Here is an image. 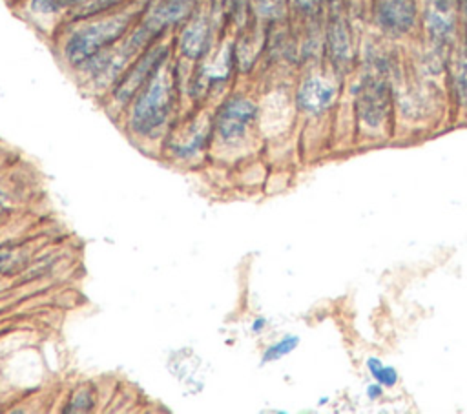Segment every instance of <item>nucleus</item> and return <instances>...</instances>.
Listing matches in <instances>:
<instances>
[{
  "instance_id": "obj_14",
  "label": "nucleus",
  "mask_w": 467,
  "mask_h": 414,
  "mask_svg": "<svg viewBox=\"0 0 467 414\" xmlns=\"http://www.w3.org/2000/svg\"><path fill=\"white\" fill-rule=\"evenodd\" d=\"M367 367L370 370V374L374 376V379L379 383V385H385V387H392L398 379V372L392 368V367H385L379 359L376 357H370L367 361Z\"/></svg>"
},
{
  "instance_id": "obj_9",
  "label": "nucleus",
  "mask_w": 467,
  "mask_h": 414,
  "mask_svg": "<svg viewBox=\"0 0 467 414\" xmlns=\"http://www.w3.org/2000/svg\"><path fill=\"white\" fill-rule=\"evenodd\" d=\"M425 24L431 40L436 46L449 44L452 33H454V13L449 0H431L427 13H425Z\"/></svg>"
},
{
  "instance_id": "obj_11",
  "label": "nucleus",
  "mask_w": 467,
  "mask_h": 414,
  "mask_svg": "<svg viewBox=\"0 0 467 414\" xmlns=\"http://www.w3.org/2000/svg\"><path fill=\"white\" fill-rule=\"evenodd\" d=\"M192 9V0H168L161 7L151 13V20L157 24L159 29L179 22L184 15H188Z\"/></svg>"
},
{
  "instance_id": "obj_17",
  "label": "nucleus",
  "mask_w": 467,
  "mask_h": 414,
  "mask_svg": "<svg viewBox=\"0 0 467 414\" xmlns=\"http://www.w3.org/2000/svg\"><path fill=\"white\" fill-rule=\"evenodd\" d=\"M120 0H82L78 4V9H77V15L78 16H88V15H93V13H100L115 4H119Z\"/></svg>"
},
{
  "instance_id": "obj_5",
  "label": "nucleus",
  "mask_w": 467,
  "mask_h": 414,
  "mask_svg": "<svg viewBox=\"0 0 467 414\" xmlns=\"http://www.w3.org/2000/svg\"><path fill=\"white\" fill-rule=\"evenodd\" d=\"M257 115V108L254 102L246 98H232L228 100L215 120L217 135L223 140H235L243 137L248 129V126L254 122Z\"/></svg>"
},
{
  "instance_id": "obj_19",
  "label": "nucleus",
  "mask_w": 467,
  "mask_h": 414,
  "mask_svg": "<svg viewBox=\"0 0 467 414\" xmlns=\"http://www.w3.org/2000/svg\"><path fill=\"white\" fill-rule=\"evenodd\" d=\"M15 261V252L11 246H0V274L9 268V264Z\"/></svg>"
},
{
  "instance_id": "obj_8",
  "label": "nucleus",
  "mask_w": 467,
  "mask_h": 414,
  "mask_svg": "<svg viewBox=\"0 0 467 414\" xmlns=\"http://www.w3.org/2000/svg\"><path fill=\"white\" fill-rule=\"evenodd\" d=\"M336 98V88L319 77L306 78L297 89V106L301 111L310 115H319L327 111Z\"/></svg>"
},
{
  "instance_id": "obj_18",
  "label": "nucleus",
  "mask_w": 467,
  "mask_h": 414,
  "mask_svg": "<svg viewBox=\"0 0 467 414\" xmlns=\"http://www.w3.org/2000/svg\"><path fill=\"white\" fill-rule=\"evenodd\" d=\"M257 7L263 16H279L283 11V0H257Z\"/></svg>"
},
{
  "instance_id": "obj_6",
  "label": "nucleus",
  "mask_w": 467,
  "mask_h": 414,
  "mask_svg": "<svg viewBox=\"0 0 467 414\" xmlns=\"http://www.w3.org/2000/svg\"><path fill=\"white\" fill-rule=\"evenodd\" d=\"M376 18L389 33H407L416 20V0H376Z\"/></svg>"
},
{
  "instance_id": "obj_4",
  "label": "nucleus",
  "mask_w": 467,
  "mask_h": 414,
  "mask_svg": "<svg viewBox=\"0 0 467 414\" xmlns=\"http://www.w3.org/2000/svg\"><path fill=\"white\" fill-rule=\"evenodd\" d=\"M168 49L164 46L151 47L142 55V58L126 73L122 82L115 91V98L119 102H128L153 75L155 71L166 62Z\"/></svg>"
},
{
  "instance_id": "obj_12",
  "label": "nucleus",
  "mask_w": 467,
  "mask_h": 414,
  "mask_svg": "<svg viewBox=\"0 0 467 414\" xmlns=\"http://www.w3.org/2000/svg\"><path fill=\"white\" fill-rule=\"evenodd\" d=\"M452 89L460 106L467 108V47L458 53L452 66Z\"/></svg>"
},
{
  "instance_id": "obj_22",
  "label": "nucleus",
  "mask_w": 467,
  "mask_h": 414,
  "mask_svg": "<svg viewBox=\"0 0 467 414\" xmlns=\"http://www.w3.org/2000/svg\"><path fill=\"white\" fill-rule=\"evenodd\" d=\"M5 208H7V204H5V197H4V193L0 191V219H2V215H4V212H5Z\"/></svg>"
},
{
  "instance_id": "obj_1",
  "label": "nucleus",
  "mask_w": 467,
  "mask_h": 414,
  "mask_svg": "<svg viewBox=\"0 0 467 414\" xmlns=\"http://www.w3.org/2000/svg\"><path fill=\"white\" fill-rule=\"evenodd\" d=\"M171 73L162 64L148 80V86L142 89L133 106L130 124L135 133L151 135L166 122L171 108Z\"/></svg>"
},
{
  "instance_id": "obj_20",
  "label": "nucleus",
  "mask_w": 467,
  "mask_h": 414,
  "mask_svg": "<svg viewBox=\"0 0 467 414\" xmlns=\"http://www.w3.org/2000/svg\"><path fill=\"white\" fill-rule=\"evenodd\" d=\"M367 394H368V398H378V396H381V385L376 381L374 385H370L368 388H367Z\"/></svg>"
},
{
  "instance_id": "obj_10",
  "label": "nucleus",
  "mask_w": 467,
  "mask_h": 414,
  "mask_svg": "<svg viewBox=\"0 0 467 414\" xmlns=\"http://www.w3.org/2000/svg\"><path fill=\"white\" fill-rule=\"evenodd\" d=\"M208 38H210V26H208V20H206L204 16L193 18V20L184 27V31L181 33V38H179L181 53H182L186 58H192V60L202 57V53H204L206 47H208Z\"/></svg>"
},
{
  "instance_id": "obj_13",
  "label": "nucleus",
  "mask_w": 467,
  "mask_h": 414,
  "mask_svg": "<svg viewBox=\"0 0 467 414\" xmlns=\"http://www.w3.org/2000/svg\"><path fill=\"white\" fill-rule=\"evenodd\" d=\"M299 345V337L297 336H285L279 341H275L274 345H270L265 354H263V363H270V361H277L283 356L290 354L296 347Z\"/></svg>"
},
{
  "instance_id": "obj_15",
  "label": "nucleus",
  "mask_w": 467,
  "mask_h": 414,
  "mask_svg": "<svg viewBox=\"0 0 467 414\" xmlns=\"http://www.w3.org/2000/svg\"><path fill=\"white\" fill-rule=\"evenodd\" d=\"M93 405H95V396L91 394V390L80 388L66 403L64 412H88L93 409Z\"/></svg>"
},
{
  "instance_id": "obj_2",
  "label": "nucleus",
  "mask_w": 467,
  "mask_h": 414,
  "mask_svg": "<svg viewBox=\"0 0 467 414\" xmlns=\"http://www.w3.org/2000/svg\"><path fill=\"white\" fill-rule=\"evenodd\" d=\"M128 26L130 15H115L78 29L66 44V58L73 66H80L93 60L106 46L120 38Z\"/></svg>"
},
{
  "instance_id": "obj_16",
  "label": "nucleus",
  "mask_w": 467,
  "mask_h": 414,
  "mask_svg": "<svg viewBox=\"0 0 467 414\" xmlns=\"http://www.w3.org/2000/svg\"><path fill=\"white\" fill-rule=\"evenodd\" d=\"M82 0H31V9L36 13H58L66 7L80 4Z\"/></svg>"
},
{
  "instance_id": "obj_21",
  "label": "nucleus",
  "mask_w": 467,
  "mask_h": 414,
  "mask_svg": "<svg viewBox=\"0 0 467 414\" xmlns=\"http://www.w3.org/2000/svg\"><path fill=\"white\" fill-rule=\"evenodd\" d=\"M265 325H266V321H265L263 317H257V319L254 321V325H252V330H254V332H259Z\"/></svg>"
},
{
  "instance_id": "obj_7",
  "label": "nucleus",
  "mask_w": 467,
  "mask_h": 414,
  "mask_svg": "<svg viewBox=\"0 0 467 414\" xmlns=\"http://www.w3.org/2000/svg\"><path fill=\"white\" fill-rule=\"evenodd\" d=\"M327 44H328V53L334 62V66L345 67L350 60V31L345 15L341 13L339 4L332 0V11H330V20H328V29H327Z\"/></svg>"
},
{
  "instance_id": "obj_3",
  "label": "nucleus",
  "mask_w": 467,
  "mask_h": 414,
  "mask_svg": "<svg viewBox=\"0 0 467 414\" xmlns=\"http://www.w3.org/2000/svg\"><path fill=\"white\" fill-rule=\"evenodd\" d=\"M392 109L390 88L378 71L367 73L356 89V113L370 128L381 126Z\"/></svg>"
}]
</instances>
